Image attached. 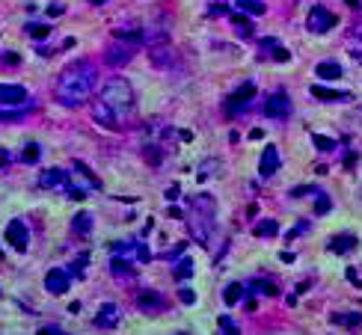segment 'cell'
Listing matches in <instances>:
<instances>
[{
    "instance_id": "f35d334b",
    "label": "cell",
    "mask_w": 362,
    "mask_h": 335,
    "mask_svg": "<svg viewBox=\"0 0 362 335\" xmlns=\"http://www.w3.org/2000/svg\"><path fill=\"white\" fill-rule=\"evenodd\" d=\"M220 329H226V332H238V326H235V320H232V318H226V315H223V318H220Z\"/></svg>"
},
{
    "instance_id": "f1b7e54d",
    "label": "cell",
    "mask_w": 362,
    "mask_h": 335,
    "mask_svg": "<svg viewBox=\"0 0 362 335\" xmlns=\"http://www.w3.org/2000/svg\"><path fill=\"white\" fill-rule=\"evenodd\" d=\"M279 234V223L276 220H261L256 223V237H276Z\"/></svg>"
},
{
    "instance_id": "4fadbf2b",
    "label": "cell",
    "mask_w": 362,
    "mask_h": 335,
    "mask_svg": "<svg viewBox=\"0 0 362 335\" xmlns=\"http://www.w3.org/2000/svg\"><path fill=\"white\" fill-rule=\"evenodd\" d=\"M92 119L101 125V128H113V131H116V128H122V119L107 104H104L101 98H98V101H92Z\"/></svg>"
},
{
    "instance_id": "ffe728a7",
    "label": "cell",
    "mask_w": 362,
    "mask_h": 335,
    "mask_svg": "<svg viewBox=\"0 0 362 335\" xmlns=\"http://www.w3.org/2000/svg\"><path fill=\"white\" fill-rule=\"evenodd\" d=\"M140 155L143 160L149 163V166H160L163 163V142H143V148H140Z\"/></svg>"
},
{
    "instance_id": "e575fe53",
    "label": "cell",
    "mask_w": 362,
    "mask_h": 335,
    "mask_svg": "<svg viewBox=\"0 0 362 335\" xmlns=\"http://www.w3.org/2000/svg\"><path fill=\"white\" fill-rule=\"evenodd\" d=\"M21 160H27V163H36L39 160V142H30L24 151H21Z\"/></svg>"
},
{
    "instance_id": "7a4b0ae2",
    "label": "cell",
    "mask_w": 362,
    "mask_h": 335,
    "mask_svg": "<svg viewBox=\"0 0 362 335\" xmlns=\"http://www.w3.org/2000/svg\"><path fill=\"white\" fill-rule=\"evenodd\" d=\"M214 223H217V202H214V196L199 193L190 202V214H187V229H190L193 240H196L199 247L211 249Z\"/></svg>"
},
{
    "instance_id": "cb8c5ba5",
    "label": "cell",
    "mask_w": 362,
    "mask_h": 335,
    "mask_svg": "<svg viewBox=\"0 0 362 335\" xmlns=\"http://www.w3.org/2000/svg\"><path fill=\"white\" fill-rule=\"evenodd\" d=\"M232 27H235V33L241 36V39H249V36H253V24H249V18L241 15V12H232Z\"/></svg>"
},
{
    "instance_id": "b9f144b4",
    "label": "cell",
    "mask_w": 362,
    "mask_h": 335,
    "mask_svg": "<svg viewBox=\"0 0 362 335\" xmlns=\"http://www.w3.org/2000/svg\"><path fill=\"white\" fill-rule=\"evenodd\" d=\"M178 193H181V187H178V184H173V187L166 190V199H170V202H175V199H178Z\"/></svg>"
},
{
    "instance_id": "6da1fadb",
    "label": "cell",
    "mask_w": 362,
    "mask_h": 335,
    "mask_svg": "<svg viewBox=\"0 0 362 335\" xmlns=\"http://www.w3.org/2000/svg\"><path fill=\"white\" fill-rule=\"evenodd\" d=\"M95 80H98V71L89 59H77L63 69V74L57 77V86H53V95L63 107H80L92 98V89H95Z\"/></svg>"
},
{
    "instance_id": "e0dca14e",
    "label": "cell",
    "mask_w": 362,
    "mask_h": 335,
    "mask_svg": "<svg viewBox=\"0 0 362 335\" xmlns=\"http://www.w3.org/2000/svg\"><path fill=\"white\" fill-rule=\"evenodd\" d=\"M113 39H119V42H128V45H134V48H140V45H146V30L143 27H119V30H113Z\"/></svg>"
},
{
    "instance_id": "7402d4cb",
    "label": "cell",
    "mask_w": 362,
    "mask_h": 335,
    "mask_svg": "<svg viewBox=\"0 0 362 335\" xmlns=\"http://www.w3.org/2000/svg\"><path fill=\"white\" fill-rule=\"evenodd\" d=\"M315 74H318V77H324V80H339L345 71H342V66H339V63H329V59H324V63H318Z\"/></svg>"
},
{
    "instance_id": "d590c367",
    "label": "cell",
    "mask_w": 362,
    "mask_h": 335,
    "mask_svg": "<svg viewBox=\"0 0 362 335\" xmlns=\"http://www.w3.org/2000/svg\"><path fill=\"white\" fill-rule=\"evenodd\" d=\"M321 193V187H315V184H300V187H294L291 196H318Z\"/></svg>"
},
{
    "instance_id": "ab89813d",
    "label": "cell",
    "mask_w": 362,
    "mask_h": 335,
    "mask_svg": "<svg viewBox=\"0 0 362 335\" xmlns=\"http://www.w3.org/2000/svg\"><path fill=\"white\" fill-rule=\"evenodd\" d=\"M178 297H181V302H196V294H193L190 288H181V291H178Z\"/></svg>"
},
{
    "instance_id": "ee69618b",
    "label": "cell",
    "mask_w": 362,
    "mask_h": 335,
    "mask_svg": "<svg viewBox=\"0 0 362 335\" xmlns=\"http://www.w3.org/2000/svg\"><path fill=\"white\" fill-rule=\"evenodd\" d=\"M63 9H66L63 3H51V6H48V12H51V15H63Z\"/></svg>"
},
{
    "instance_id": "bcb514c9",
    "label": "cell",
    "mask_w": 362,
    "mask_h": 335,
    "mask_svg": "<svg viewBox=\"0 0 362 335\" xmlns=\"http://www.w3.org/2000/svg\"><path fill=\"white\" fill-rule=\"evenodd\" d=\"M347 6H353V9H359V0H345Z\"/></svg>"
},
{
    "instance_id": "d6a6232c",
    "label": "cell",
    "mask_w": 362,
    "mask_h": 335,
    "mask_svg": "<svg viewBox=\"0 0 362 335\" xmlns=\"http://www.w3.org/2000/svg\"><path fill=\"white\" fill-rule=\"evenodd\" d=\"M329 205H332V202H329V196L324 193V190L315 196V214H327V211H329Z\"/></svg>"
},
{
    "instance_id": "d4e9b609",
    "label": "cell",
    "mask_w": 362,
    "mask_h": 335,
    "mask_svg": "<svg viewBox=\"0 0 362 335\" xmlns=\"http://www.w3.org/2000/svg\"><path fill=\"white\" fill-rule=\"evenodd\" d=\"M243 294H246V288H243L241 282L226 285V291H223V302H226V306H235V302H241V300H243Z\"/></svg>"
},
{
    "instance_id": "74e56055",
    "label": "cell",
    "mask_w": 362,
    "mask_h": 335,
    "mask_svg": "<svg viewBox=\"0 0 362 335\" xmlns=\"http://www.w3.org/2000/svg\"><path fill=\"white\" fill-rule=\"evenodd\" d=\"M24 113H27V110H15V113H12V110H3V113H0V122H15V119H24Z\"/></svg>"
},
{
    "instance_id": "9c48e42d",
    "label": "cell",
    "mask_w": 362,
    "mask_h": 335,
    "mask_svg": "<svg viewBox=\"0 0 362 335\" xmlns=\"http://www.w3.org/2000/svg\"><path fill=\"white\" fill-rule=\"evenodd\" d=\"M137 306L143 312H163V309H166V297H163L160 291H155V288H140Z\"/></svg>"
},
{
    "instance_id": "44dd1931",
    "label": "cell",
    "mask_w": 362,
    "mask_h": 335,
    "mask_svg": "<svg viewBox=\"0 0 362 335\" xmlns=\"http://www.w3.org/2000/svg\"><path fill=\"white\" fill-rule=\"evenodd\" d=\"M312 95L318 101H347L350 92H339V89H329V86H312Z\"/></svg>"
},
{
    "instance_id": "4316f807",
    "label": "cell",
    "mask_w": 362,
    "mask_h": 335,
    "mask_svg": "<svg viewBox=\"0 0 362 335\" xmlns=\"http://www.w3.org/2000/svg\"><path fill=\"white\" fill-rule=\"evenodd\" d=\"M131 264H134L131 258H125V255H113V261H110V273H113V276H128V273L134 270Z\"/></svg>"
},
{
    "instance_id": "8d00e7d4",
    "label": "cell",
    "mask_w": 362,
    "mask_h": 335,
    "mask_svg": "<svg viewBox=\"0 0 362 335\" xmlns=\"http://www.w3.org/2000/svg\"><path fill=\"white\" fill-rule=\"evenodd\" d=\"M89 255L83 252V255H77V261H74V267H71V276H83V267H87Z\"/></svg>"
},
{
    "instance_id": "4dcf8cb0",
    "label": "cell",
    "mask_w": 362,
    "mask_h": 335,
    "mask_svg": "<svg viewBox=\"0 0 362 335\" xmlns=\"http://www.w3.org/2000/svg\"><path fill=\"white\" fill-rule=\"evenodd\" d=\"M312 142H315L318 151H332V148H336V140H332V137H324V134H315Z\"/></svg>"
},
{
    "instance_id": "7c38bea8",
    "label": "cell",
    "mask_w": 362,
    "mask_h": 335,
    "mask_svg": "<svg viewBox=\"0 0 362 335\" xmlns=\"http://www.w3.org/2000/svg\"><path fill=\"white\" fill-rule=\"evenodd\" d=\"M259 53L261 56H270V59H279V63H285V59H291V53L285 51V45L273 39V36H264L259 39Z\"/></svg>"
},
{
    "instance_id": "60d3db41",
    "label": "cell",
    "mask_w": 362,
    "mask_h": 335,
    "mask_svg": "<svg viewBox=\"0 0 362 335\" xmlns=\"http://www.w3.org/2000/svg\"><path fill=\"white\" fill-rule=\"evenodd\" d=\"M303 231H306V223H297V226L288 231V240H294V237H297V234H303Z\"/></svg>"
},
{
    "instance_id": "ac0fdd59",
    "label": "cell",
    "mask_w": 362,
    "mask_h": 335,
    "mask_svg": "<svg viewBox=\"0 0 362 335\" xmlns=\"http://www.w3.org/2000/svg\"><path fill=\"white\" fill-rule=\"evenodd\" d=\"M149 53H152V63L157 69H170L173 66V48L166 42H157V45H149Z\"/></svg>"
},
{
    "instance_id": "484cf974",
    "label": "cell",
    "mask_w": 362,
    "mask_h": 335,
    "mask_svg": "<svg viewBox=\"0 0 362 335\" xmlns=\"http://www.w3.org/2000/svg\"><path fill=\"white\" fill-rule=\"evenodd\" d=\"M329 323H336V326H359L362 323V315L359 312H345V315H329Z\"/></svg>"
},
{
    "instance_id": "ba28073f",
    "label": "cell",
    "mask_w": 362,
    "mask_h": 335,
    "mask_svg": "<svg viewBox=\"0 0 362 335\" xmlns=\"http://www.w3.org/2000/svg\"><path fill=\"white\" fill-rule=\"evenodd\" d=\"M71 270H63V267H57V270H48V276H45V288L51 291L53 297H60V294H66L71 288Z\"/></svg>"
},
{
    "instance_id": "83f0119b",
    "label": "cell",
    "mask_w": 362,
    "mask_h": 335,
    "mask_svg": "<svg viewBox=\"0 0 362 335\" xmlns=\"http://www.w3.org/2000/svg\"><path fill=\"white\" fill-rule=\"evenodd\" d=\"M190 276H193V261L190 258H178V264L173 267V279L175 282H184Z\"/></svg>"
},
{
    "instance_id": "7dc6e473",
    "label": "cell",
    "mask_w": 362,
    "mask_h": 335,
    "mask_svg": "<svg viewBox=\"0 0 362 335\" xmlns=\"http://www.w3.org/2000/svg\"><path fill=\"white\" fill-rule=\"evenodd\" d=\"M89 3H92V6H101V3H107V0H89Z\"/></svg>"
},
{
    "instance_id": "8fae6325",
    "label": "cell",
    "mask_w": 362,
    "mask_h": 335,
    "mask_svg": "<svg viewBox=\"0 0 362 335\" xmlns=\"http://www.w3.org/2000/svg\"><path fill=\"white\" fill-rule=\"evenodd\" d=\"M69 175H71V178H77V181H80V190H87V193H89V190H101V181L92 175V172H89V169L83 166V163H80V160H71Z\"/></svg>"
},
{
    "instance_id": "5b68a950",
    "label": "cell",
    "mask_w": 362,
    "mask_h": 335,
    "mask_svg": "<svg viewBox=\"0 0 362 335\" xmlns=\"http://www.w3.org/2000/svg\"><path fill=\"white\" fill-rule=\"evenodd\" d=\"M306 27H309L312 33H327V30H332L336 27V15L329 12L327 6H312L309 15H306Z\"/></svg>"
},
{
    "instance_id": "603a6c76",
    "label": "cell",
    "mask_w": 362,
    "mask_h": 335,
    "mask_svg": "<svg viewBox=\"0 0 362 335\" xmlns=\"http://www.w3.org/2000/svg\"><path fill=\"white\" fill-rule=\"evenodd\" d=\"M71 231H74L77 237L89 234V231H92V214H87V211L74 214V220H71Z\"/></svg>"
},
{
    "instance_id": "30bf717a",
    "label": "cell",
    "mask_w": 362,
    "mask_h": 335,
    "mask_svg": "<svg viewBox=\"0 0 362 335\" xmlns=\"http://www.w3.org/2000/svg\"><path fill=\"white\" fill-rule=\"evenodd\" d=\"M122 320V312L119 306H113V302H104L101 309H98V315L92 318V326H98V329H116Z\"/></svg>"
},
{
    "instance_id": "2e32d148",
    "label": "cell",
    "mask_w": 362,
    "mask_h": 335,
    "mask_svg": "<svg viewBox=\"0 0 362 335\" xmlns=\"http://www.w3.org/2000/svg\"><path fill=\"white\" fill-rule=\"evenodd\" d=\"M276 169H279V151H276V145H264L261 160H259V175L261 178H270Z\"/></svg>"
},
{
    "instance_id": "3957f363",
    "label": "cell",
    "mask_w": 362,
    "mask_h": 335,
    "mask_svg": "<svg viewBox=\"0 0 362 335\" xmlns=\"http://www.w3.org/2000/svg\"><path fill=\"white\" fill-rule=\"evenodd\" d=\"M101 98L104 104L110 107L119 119H125L131 110H134V104H137V95H134V86L125 80V77H110L107 83H104V89H101Z\"/></svg>"
},
{
    "instance_id": "f546056e",
    "label": "cell",
    "mask_w": 362,
    "mask_h": 335,
    "mask_svg": "<svg viewBox=\"0 0 362 335\" xmlns=\"http://www.w3.org/2000/svg\"><path fill=\"white\" fill-rule=\"evenodd\" d=\"M238 6H241L243 12H249V15H261L264 12V3L261 0H235Z\"/></svg>"
},
{
    "instance_id": "7bdbcfd3",
    "label": "cell",
    "mask_w": 362,
    "mask_h": 335,
    "mask_svg": "<svg viewBox=\"0 0 362 335\" xmlns=\"http://www.w3.org/2000/svg\"><path fill=\"white\" fill-rule=\"evenodd\" d=\"M42 335H63L60 326H42Z\"/></svg>"
},
{
    "instance_id": "1f68e13d",
    "label": "cell",
    "mask_w": 362,
    "mask_h": 335,
    "mask_svg": "<svg viewBox=\"0 0 362 335\" xmlns=\"http://www.w3.org/2000/svg\"><path fill=\"white\" fill-rule=\"evenodd\" d=\"M27 33L33 39H48L51 36V24H27Z\"/></svg>"
},
{
    "instance_id": "277c9868",
    "label": "cell",
    "mask_w": 362,
    "mask_h": 335,
    "mask_svg": "<svg viewBox=\"0 0 362 335\" xmlns=\"http://www.w3.org/2000/svg\"><path fill=\"white\" fill-rule=\"evenodd\" d=\"M3 237H6V243H9L12 249L24 252V249H27V243H30V231H27V223H24L21 217L9 220V226H6V231H3Z\"/></svg>"
},
{
    "instance_id": "5bb4252c",
    "label": "cell",
    "mask_w": 362,
    "mask_h": 335,
    "mask_svg": "<svg viewBox=\"0 0 362 335\" xmlns=\"http://www.w3.org/2000/svg\"><path fill=\"white\" fill-rule=\"evenodd\" d=\"M27 98H30V92L24 86H18V83H0V104L21 107Z\"/></svg>"
},
{
    "instance_id": "d6986e66",
    "label": "cell",
    "mask_w": 362,
    "mask_h": 335,
    "mask_svg": "<svg viewBox=\"0 0 362 335\" xmlns=\"http://www.w3.org/2000/svg\"><path fill=\"white\" fill-rule=\"evenodd\" d=\"M356 247H359V237H353V234H336V237H329V252H336V255L353 252Z\"/></svg>"
},
{
    "instance_id": "8992f818",
    "label": "cell",
    "mask_w": 362,
    "mask_h": 335,
    "mask_svg": "<svg viewBox=\"0 0 362 335\" xmlns=\"http://www.w3.org/2000/svg\"><path fill=\"white\" fill-rule=\"evenodd\" d=\"M264 116H267V119H276V122L288 119V116H291V98H288L285 92H273V95L267 98V104H264Z\"/></svg>"
},
{
    "instance_id": "52a82bcc",
    "label": "cell",
    "mask_w": 362,
    "mask_h": 335,
    "mask_svg": "<svg viewBox=\"0 0 362 335\" xmlns=\"http://www.w3.org/2000/svg\"><path fill=\"white\" fill-rule=\"evenodd\" d=\"M253 95H256V83H249V80L241 83V86L229 95V101H226V113H241L243 107L253 101Z\"/></svg>"
},
{
    "instance_id": "9a60e30c",
    "label": "cell",
    "mask_w": 362,
    "mask_h": 335,
    "mask_svg": "<svg viewBox=\"0 0 362 335\" xmlns=\"http://www.w3.org/2000/svg\"><path fill=\"white\" fill-rule=\"evenodd\" d=\"M134 51H137L134 45H128V42H119V39H116V45L107 51V63L116 66V69H119V66H128V63L134 59Z\"/></svg>"
},
{
    "instance_id": "c3c4849f",
    "label": "cell",
    "mask_w": 362,
    "mask_h": 335,
    "mask_svg": "<svg viewBox=\"0 0 362 335\" xmlns=\"http://www.w3.org/2000/svg\"><path fill=\"white\" fill-rule=\"evenodd\" d=\"M0 258H3V252H0Z\"/></svg>"
},
{
    "instance_id": "f6af8a7d",
    "label": "cell",
    "mask_w": 362,
    "mask_h": 335,
    "mask_svg": "<svg viewBox=\"0 0 362 335\" xmlns=\"http://www.w3.org/2000/svg\"><path fill=\"white\" fill-rule=\"evenodd\" d=\"M347 279H350V282L356 285V288H362V279L356 276V273H353V270H347Z\"/></svg>"
},
{
    "instance_id": "836d02e7",
    "label": "cell",
    "mask_w": 362,
    "mask_h": 335,
    "mask_svg": "<svg viewBox=\"0 0 362 335\" xmlns=\"http://www.w3.org/2000/svg\"><path fill=\"white\" fill-rule=\"evenodd\" d=\"M253 291H256V294H267V297H276V294H279V291L273 288V282H267V279L256 282V285H253Z\"/></svg>"
}]
</instances>
